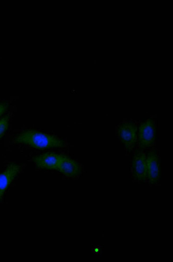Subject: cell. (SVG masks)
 <instances>
[{
	"label": "cell",
	"mask_w": 173,
	"mask_h": 262,
	"mask_svg": "<svg viewBox=\"0 0 173 262\" xmlns=\"http://www.w3.org/2000/svg\"><path fill=\"white\" fill-rule=\"evenodd\" d=\"M14 141L17 144L28 145L38 150L63 147L65 145V141L59 137L34 130L18 134L15 137Z\"/></svg>",
	"instance_id": "cell-1"
},
{
	"label": "cell",
	"mask_w": 173,
	"mask_h": 262,
	"mask_svg": "<svg viewBox=\"0 0 173 262\" xmlns=\"http://www.w3.org/2000/svg\"><path fill=\"white\" fill-rule=\"evenodd\" d=\"M137 127L132 121L121 122L117 127V135L125 149L131 151L137 141Z\"/></svg>",
	"instance_id": "cell-2"
},
{
	"label": "cell",
	"mask_w": 173,
	"mask_h": 262,
	"mask_svg": "<svg viewBox=\"0 0 173 262\" xmlns=\"http://www.w3.org/2000/svg\"><path fill=\"white\" fill-rule=\"evenodd\" d=\"M156 125L153 119H148L140 124L138 130V141L141 147L153 146L156 140Z\"/></svg>",
	"instance_id": "cell-3"
},
{
	"label": "cell",
	"mask_w": 173,
	"mask_h": 262,
	"mask_svg": "<svg viewBox=\"0 0 173 262\" xmlns=\"http://www.w3.org/2000/svg\"><path fill=\"white\" fill-rule=\"evenodd\" d=\"M160 177L159 158L157 152L152 151L147 155L146 179L151 184H156Z\"/></svg>",
	"instance_id": "cell-4"
},
{
	"label": "cell",
	"mask_w": 173,
	"mask_h": 262,
	"mask_svg": "<svg viewBox=\"0 0 173 262\" xmlns=\"http://www.w3.org/2000/svg\"><path fill=\"white\" fill-rule=\"evenodd\" d=\"M147 155L142 151H136L131 162V171L137 181L144 182L146 180Z\"/></svg>",
	"instance_id": "cell-5"
},
{
	"label": "cell",
	"mask_w": 173,
	"mask_h": 262,
	"mask_svg": "<svg viewBox=\"0 0 173 262\" xmlns=\"http://www.w3.org/2000/svg\"><path fill=\"white\" fill-rule=\"evenodd\" d=\"M20 170V166L16 163L9 164L3 172L0 173V202L3 201L5 193Z\"/></svg>",
	"instance_id": "cell-6"
},
{
	"label": "cell",
	"mask_w": 173,
	"mask_h": 262,
	"mask_svg": "<svg viewBox=\"0 0 173 262\" xmlns=\"http://www.w3.org/2000/svg\"><path fill=\"white\" fill-rule=\"evenodd\" d=\"M61 156L62 155L53 152L45 153L35 157L34 162L38 168L57 170L61 161Z\"/></svg>",
	"instance_id": "cell-7"
},
{
	"label": "cell",
	"mask_w": 173,
	"mask_h": 262,
	"mask_svg": "<svg viewBox=\"0 0 173 262\" xmlns=\"http://www.w3.org/2000/svg\"><path fill=\"white\" fill-rule=\"evenodd\" d=\"M57 170L68 177H76L81 174L82 168L79 164L66 156L62 155Z\"/></svg>",
	"instance_id": "cell-8"
},
{
	"label": "cell",
	"mask_w": 173,
	"mask_h": 262,
	"mask_svg": "<svg viewBox=\"0 0 173 262\" xmlns=\"http://www.w3.org/2000/svg\"><path fill=\"white\" fill-rule=\"evenodd\" d=\"M9 127V118L6 116L0 119V140L5 136Z\"/></svg>",
	"instance_id": "cell-9"
},
{
	"label": "cell",
	"mask_w": 173,
	"mask_h": 262,
	"mask_svg": "<svg viewBox=\"0 0 173 262\" xmlns=\"http://www.w3.org/2000/svg\"><path fill=\"white\" fill-rule=\"evenodd\" d=\"M8 107V104L7 102H0V117L2 116L7 111Z\"/></svg>",
	"instance_id": "cell-10"
}]
</instances>
